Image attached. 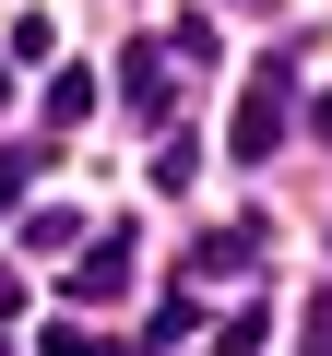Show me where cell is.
Segmentation results:
<instances>
[{
	"label": "cell",
	"mask_w": 332,
	"mask_h": 356,
	"mask_svg": "<svg viewBox=\"0 0 332 356\" xmlns=\"http://www.w3.org/2000/svg\"><path fill=\"white\" fill-rule=\"evenodd\" d=\"M285 95H297V60H285V48H261V72H249V95H238L226 154H249V166H261V154L285 143Z\"/></svg>",
	"instance_id": "6da1fadb"
},
{
	"label": "cell",
	"mask_w": 332,
	"mask_h": 356,
	"mask_svg": "<svg viewBox=\"0 0 332 356\" xmlns=\"http://www.w3.org/2000/svg\"><path fill=\"white\" fill-rule=\"evenodd\" d=\"M72 285H83V297H131V250H119V238H107V250H83V261H72Z\"/></svg>",
	"instance_id": "3957f363"
},
{
	"label": "cell",
	"mask_w": 332,
	"mask_h": 356,
	"mask_svg": "<svg viewBox=\"0 0 332 356\" xmlns=\"http://www.w3.org/2000/svg\"><path fill=\"white\" fill-rule=\"evenodd\" d=\"M72 238H83V226H72V214H60V202H48V214H24V250H48V261H60V250H72Z\"/></svg>",
	"instance_id": "8992f818"
},
{
	"label": "cell",
	"mask_w": 332,
	"mask_h": 356,
	"mask_svg": "<svg viewBox=\"0 0 332 356\" xmlns=\"http://www.w3.org/2000/svg\"><path fill=\"white\" fill-rule=\"evenodd\" d=\"M261 261V226H214L202 250H190V273H249Z\"/></svg>",
	"instance_id": "7a4b0ae2"
},
{
	"label": "cell",
	"mask_w": 332,
	"mask_h": 356,
	"mask_svg": "<svg viewBox=\"0 0 332 356\" xmlns=\"http://www.w3.org/2000/svg\"><path fill=\"white\" fill-rule=\"evenodd\" d=\"M308 131H320V143H332V83H320V95H308Z\"/></svg>",
	"instance_id": "52a82bcc"
},
{
	"label": "cell",
	"mask_w": 332,
	"mask_h": 356,
	"mask_svg": "<svg viewBox=\"0 0 332 356\" xmlns=\"http://www.w3.org/2000/svg\"><path fill=\"white\" fill-rule=\"evenodd\" d=\"M36 166H48V143H0V202H24V191H36Z\"/></svg>",
	"instance_id": "277c9868"
},
{
	"label": "cell",
	"mask_w": 332,
	"mask_h": 356,
	"mask_svg": "<svg viewBox=\"0 0 332 356\" xmlns=\"http://www.w3.org/2000/svg\"><path fill=\"white\" fill-rule=\"evenodd\" d=\"M83 107H95V72H48V119H60V131H72V119H83Z\"/></svg>",
	"instance_id": "5b68a950"
},
{
	"label": "cell",
	"mask_w": 332,
	"mask_h": 356,
	"mask_svg": "<svg viewBox=\"0 0 332 356\" xmlns=\"http://www.w3.org/2000/svg\"><path fill=\"white\" fill-rule=\"evenodd\" d=\"M0 344H13V332H0Z\"/></svg>",
	"instance_id": "9c48e42d"
},
{
	"label": "cell",
	"mask_w": 332,
	"mask_h": 356,
	"mask_svg": "<svg viewBox=\"0 0 332 356\" xmlns=\"http://www.w3.org/2000/svg\"><path fill=\"white\" fill-rule=\"evenodd\" d=\"M0 95H13V72H0Z\"/></svg>",
	"instance_id": "ba28073f"
}]
</instances>
